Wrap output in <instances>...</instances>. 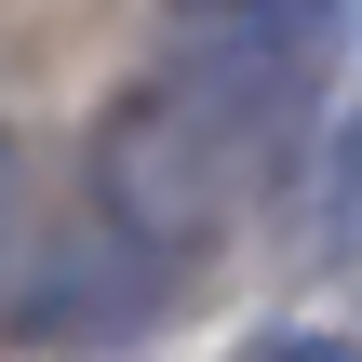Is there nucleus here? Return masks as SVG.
<instances>
[{"label":"nucleus","mask_w":362,"mask_h":362,"mask_svg":"<svg viewBox=\"0 0 362 362\" xmlns=\"http://www.w3.org/2000/svg\"><path fill=\"white\" fill-rule=\"evenodd\" d=\"M148 81H175L215 134H242L255 161H282L336 107V0H175Z\"/></svg>","instance_id":"nucleus-1"},{"label":"nucleus","mask_w":362,"mask_h":362,"mask_svg":"<svg viewBox=\"0 0 362 362\" xmlns=\"http://www.w3.org/2000/svg\"><path fill=\"white\" fill-rule=\"evenodd\" d=\"M269 161L242 148V134H215L175 81H134L121 107H107V134H94V228H121L134 255H188V242H215L228 228V202L255 188Z\"/></svg>","instance_id":"nucleus-2"},{"label":"nucleus","mask_w":362,"mask_h":362,"mask_svg":"<svg viewBox=\"0 0 362 362\" xmlns=\"http://www.w3.org/2000/svg\"><path fill=\"white\" fill-rule=\"evenodd\" d=\"M255 362H362V336H269Z\"/></svg>","instance_id":"nucleus-3"},{"label":"nucleus","mask_w":362,"mask_h":362,"mask_svg":"<svg viewBox=\"0 0 362 362\" xmlns=\"http://www.w3.org/2000/svg\"><path fill=\"white\" fill-rule=\"evenodd\" d=\"M0 215H13V148H0Z\"/></svg>","instance_id":"nucleus-4"}]
</instances>
